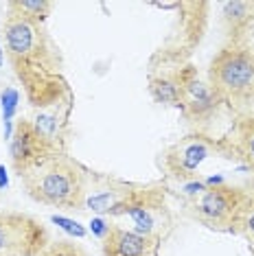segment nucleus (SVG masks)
I'll return each instance as SVG.
<instances>
[{
	"label": "nucleus",
	"instance_id": "obj_12",
	"mask_svg": "<svg viewBox=\"0 0 254 256\" xmlns=\"http://www.w3.org/2000/svg\"><path fill=\"white\" fill-rule=\"evenodd\" d=\"M156 248L158 243L152 238L120 226H110V232L103 238V256H152Z\"/></svg>",
	"mask_w": 254,
	"mask_h": 256
},
{
	"label": "nucleus",
	"instance_id": "obj_3",
	"mask_svg": "<svg viewBox=\"0 0 254 256\" xmlns=\"http://www.w3.org/2000/svg\"><path fill=\"white\" fill-rule=\"evenodd\" d=\"M208 84L219 94L224 106L248 110L254 106V50L248 46L226 44L212 57Z\"/></svg>",
	"mask_w": 254,
	"mask_h": 256
},
{
	"label": "nucleus",
	"instance_id": "obj_9",
	"mask_svg": "<svg viewBox=\"0 0 254 256\" xmlns=\"http://www.w3.org/2000/svg\"><path fill=\"white\" fill-rule=\"evenodd\" d=\"M212 151H224L226 154L224 140L215 142L206 136H200V134L198 136H186L164 151L162 164L173 180L186 184L195 180V171L202 166V162L208 158Z\"/></svg>",
	"mask_w": 254,
	"mask_h": 256
},
{
	"label": "nucleus",
	"instance_id": "obj_14",
	"mask_svg": "<svg viewBox=\"0 0 254 256\" xmlns=\"http://www.w3.org/2000/svg\"><path fill=\"white\" fill-rule=\"evenodd\" d=\"M226 154L232 158V154L254 173V114H248L234 125L232 136L224 140Z\"/></svg>",
	"mask_w": 254,
	"mask_h": 256
},
{
	"label": "nucleus",
	"instance_id": "obj_11",
	"mask_svg": "<svg viewBox=\"0 0 254 256\" xmlns=\"http://www.w3.org/2000/svg\"><path fill=\"white\" fill-rule=\"evenodd\" d=\"M70 110H72V96L68 94V96H64L62 101H57L55 106L40 110L36 120H31L40 136H42L48 144H53L55 149H60V151H66Z\"/></svg>",
	"mask_w": 254,
	"mask_h": 256
},
{
	"label": "nucleus",
	"instance_id": "obj_24",
	"mask_svg": "<svg viewBox=\"0 0 254 256\" xmlns=\"http://www.w3.org/2000/svg\"><path fill=\"white\" fill-rule=\"evenodd\" d=\"M4 64V44L0 42V66H2Z\"/></svg>",
	"mask_w": 254,
	"mask_h": 256
},
{
	"label": "nucleus",
	"instance_id": "obj_19",
	"mask_svg": "<svg viewBox=\"0 0 254 256\" xmlns=\"http://www.w3.org/2000/svg\"><path fill=\"white\" fill-rule=\"evenodd\" d=\"M0 103H2V120L4 123H11L16 116V110H18V103H20V92L16 88H4L0 92Z\"/></svg>",
	"mask_w": 254,
	"mask_h": 256
},
{
	"label": "nucleus",
	"instance_id": "obj_25",
	"mask_svg": "<svg viewBox=\"0 0 254 256\" xmlns=\"http://www.w3.org/2000/svg\"><path fill=\"white\" fill-rule=\"evenodd\" d=\"M250 195H254V182H252V193Z\"/></svg>",
	"mask_w": 254,
	"mask_h": 256
},
{
	"label": "nucleus",
	"instance_id": "obj_21",
	"mask_svg": "<svg viewBox=\"0 0 254 256\" xmlns=\"http://www.w3.org/2000/svg\"><path fill=\"white\" fill-rule=\"evenodd\" d=\"M90 228H92V234H96V236H101V238H106V234L110 232V226H108V224H106V221H103L101 217L92 219Z\"/></svg>",
	"mask_w": 254,
	"mask_h": 256
},
{
	"label": "nucleus",
	"instance_id": "obj_17",
	"mask_svg": "<svg viewBox=\"0 0 254 256\" xmlns=\"http://www.w3.org/2000/svg\"><path fill=\"white\" fill-rule=\"evenodd\" d=\"M230 232H236V234L246 236L248 241L254 246V195L248 193V197L241 204L239 212L234 217V224H232V230Z\"/></svg>",
	"mask_w": 254,
	"mask_h": 256
},
{
	"label": "nucleus",
	"instance_id": "obj_10",
	"mask_svg": "<svg viewBox=\"0 0 254 256\" xmlns=\"http://www.w3.org/2000/svg\"><path fill=\"white\" fill-rule=\"evenodd\" d=\"M55 151L60 149H55L53 144L46 142L38 134L36 127H33L31 120H20L14 127V136L9 140V156L18 176H22L24 171L36 166L38 162H42L46 156L55 154Z\"/></svg>",
	"mask_w": 254,
	"mask_h": 256
},
{
	"label": "nucleus",
	"instance_id": "obj_5",
	"mask_svg": "<svg viewBox=\"0 0 254 256\" xmlns=\"http://www.w3.org/2000/svg\"><path fill=\"white\" fill-rule=\"evenodd\" d=\"M48 246V232L24 212H0V256H38Z\"/></svg>",
	"mask_w": 254,
	"mask_h": 256
},
{
	"label": "nucleus",
	"instance_id": "obj_7",
	"mask_svg": "<svg viewBox=\"0 0 254 256\" xmlns=\"http://www.w3.org/2000/svg\"><path fill=\"white\" fill-rule=\"evenodd\" d=\"M178 79H180L178 108L182 110L184 118L190 120V123H208L212 116H217L224 101L212 90L208 81L200 79V74L193 66L178 68Z\"/></svg>",
	"mask_w": 254,
	"mask_h": 256
},
{
	"label": "nucleus",
	"instance_id": "obj_15",
	"mask_svg": "<svg viewBox=\"0 0 254 256\" xmlns=\"http://www.w3.org/2000/svg\"><path fill=\"white\" fill-rule=\"evenodd\" d=\"M149 90H152L156 101L162 103V106H178V101H180V79H178V70L152 74V79H149Z\"/></svg>",
	"mask_w": 254,
	"mask_h": 256
},
{
	"label": "nucleus",
	"instance_id": "obj_2",
	"mask_svg": "<svg viewBox=\"0 0 254 256\" xmlns=\"http://www.w3.org/2000/svg\"><path fill=\"white\" fill-rule=\"evenodd\" d=\"M86 173L88 171L77 160L66 156V151H55L22 173L20 182L28 197L38 204L66 210H86V195H88Z\"/></svg>",
	"mask_w": 254,
	"mask_h": 256
},
{
	"label": "nucleus",
	"instance_id": "obj_13",
	"mask_svg": "<svg viewBox=\"0 0 254 256\" xmlns=\"http://www.w3.org/2000/svg\"><path fill=\"white\" fill-rule=\"evenodd\" d=\"M222 18L226 26L228 44L244 46L254 33V0H232L224 2Z\"/></svg>",
	"mask_w": 254,
	"mask_h": 256
},
{
	"label": "nucleus",
	"instance_id": "obj_20",
	"mask_svg": "<svg viewBox=\"0 0 254 256\" xmlns=\"http://www.w3.org/2000/svg\"><path fill=\"white\" fill-rule=\"evenodd\" d=\"M50 221H53L55 226H60L64 232H68L70 236H77V238H84L86 236V228L79 224V221H72V219H68V217H62V214H53Z\"/></svg>",
	"mask_w": 254,
	"mask_h": 256
},
{
	"label": "nucleus",
	"instance_id": "obj_23",
	"mask_svg": "<svg viewBox=\"0 0 254 256\" xmlns=\"http://www.w3.org/2000/svg\"><path fill=\"white\" fill-rule=\"evenodd\" d=\"M9 186V176H7V168L0 164V188H7Z\"/></svg>",
	"mask_w": 254,
	"mask_h": 256
},
{
	"label": "nucleus",
	"instance_id": "obj_16",
	"mask_svg": "<svg viewBox=\"0 0 254 256\" xmlns=\"http://www.w3.org/2000/svg\"><path fill=\"white\" fill-rule=\"evenodd\" d=\"M7 11L42 24L53 11V2H48V0H11L7 2Z\"/></svg>",
	"mask_w": 254,
	"mask_h": 256
},
{
	"label": "nucleus",
	"instance_id": "obj_1",
	"mask_svg": "<svg viewBox=\"0 0 254 256\" xmlns=\"http://www.w3.org/2000/svg\"><path fill=\"white\" fill-rule=\"evenodd\" d=\"M2 33L9 66L14 68L26 101L33 108H50L70 94L60 46L53 42L44 24L7 14Z\"/></svg>",
	"mask_w": 254,
	"mask_h": 256
},
{
	"label": "nucleus",
	"instance_id": "obj_22",
	"mask_svg": "<svg viewBox=\"0 0 254 256\" xmlns=\"http://www.w3.org/2000/svg\"><path fill=\"white\" fill-rule=\"evenodd\" d=\"M202 190H206V184L204 182H198V180H193V182H186L184 184V193L188 197H198Z\"/></svg>",
	"mask_w": 254,
	"mask_h": 256
},
{
	"label": "nucleus",
	"instance_id": "obj_6",
	"mask_svg": "<svg viewBox=\"0 0 254 256\" xmlns=\"http://www.w3.org/2000/svg\"><path fill=\"white\" fill-rule=\"evenodd\" d=\"M125 214L134 221V230L138 234L152 238L154 243L162 241L164 234L173 226V214L169 210V206H166L164 188L160 184H152V188L138 202L127 206L120 212V217H125Z\"/></svg>",
	"mask_w": 254,
	"mask_h": 256
},
{
	"label": "nucleus",
	"instance_id": "obj_26",
	"mask_svg": "<svg viewBox=\"0 0 254 256\" xmlns=\"http://www.w3.org/2000/svg\"><path fill=\"white\" fill-rule=\"evenodd\" d=\"M252 256H254V246H252Z\"/></svg>",
	"mask_w": 254,
	"mask_h": 256
},
{
	"label": "nucleus",
	"instance_id": "obj_18",
	"mask_svg": "<svg viewBox=\"0 0 254 256\" xmlns=\"http://www.w3.org/2000/svg\"><path fill=\"white\" fill-rule=\"evenodd\" d=\"M38 256H88V254H86L79 246H74V243L55 241V243H48Z\"/></svg>",
	"mask_w": 254,
	"mask_h": 256
},
{
	"label": "nucleus",
	"instance_id": "obj_8",
	"mask_svg": "<svg viewBox=\"0 0 254 256\" xmlns=\"http://www.w3.org/2000/svg\"><path fill=\"white\" fill-rule=\"evenodd\" d=\"M149 188H152V184L145 186L108 176H92V188H88V195H86V208L99 214L120 217V212L140 200Z\"/></svg>",
	"mask_w": 254,
	"mask_h": 256
},
{
	"label": "nucleus",
	"instance_id": "obj_4",
	"mask_svg": "<svg viewBox=\"0 0 254 256\" xmlns=\"http://www.w3.org/2000/svg\"><path fill=\"white\" fill-rule=\"evenodd\" d=\"M246 197L248 190H241L236 186H206V190L188 200L186 210L190 217L210 230H232L234 217Z\"/></svg>",
	"mask_w": 254,
	"mask_h": 256
}]
</instances>
